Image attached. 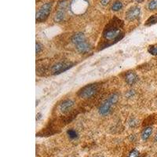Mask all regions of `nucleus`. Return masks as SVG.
Returning <instances> with one entry per match:
<instances>
[{"instance_id":"12","label":"nucleus","mask_w":157,"mask_h":157,"mask_svg":"<svg viewBox=\"0 0 157 157\" xmlns=\"http://www.w3.org/2000/svg\"><path fill=\"white\" fill-rule=\"evenodd\" d=\"M138 76L134 72H129L126 74V82L128 85H134L138 81Z\"/></svg>"},{"instance_id":"19","label":"nucleus","mask_w":157,"mask_h":157,"mask_svg":"<svg viewBox=\"0 0 157 157\" xmlns=\"http://www.w3.org/2000/svg\"><path fill=\"white\" fill-rule=\"evenodd\" d=\"M139 155H140L139 152L137 149H133L128 154L127 157H139Z\"/></svg>"},{"instance_id":"25","label":"nucleus","mask_w":157,"mask_h":157,"mask_svg":"<svg viewBox=\"0 0 157 157\" xmlns=\"http://www.w3.org/2000/svg\"><path fill=\"white\" fill-rule=\"evenodd\" d=\"M154 140H155V141H157V133H156V134H155V138H154Z\"/></svg>"},{"instance_id":"21","label":"nucleus","mask_w":157,"mask_h":157,"mask_svg":"<svg viewBox=\"0 0 157 157\" xmlns=\"http://www.w3.org/2000/svg\"><path fill=\"white\" fill-rule=\"evenodd\" d=\"M43 50V46L41 43H36V54H39Z\"/></svg>"},{"instance_id":"9","label":"nucleus","mask_w":157,"mask_h":157,"mask_svg":"<svg viewBox=\"0 0 157 157\" xmlns=\"http://www.w3.org/2000/svg\"><path fill=\"white\" fill-rule=\"evenodd\" d=\"M74 105H75V103L72 100H65L59 105V109H60V111L62 113H68V112H69L73 109Z\"/></svg>"},{"instance_id":"23","label":"nucleus","mask_w":157,"mask_h":157,"mask_svg":"<svg viewBox=\"0 0 157 157\" xmlns=\"http://www.w3.org/2000/svg\"><path fill=\"white\" fill-rule=\"evenodd\" d=\"M109 1L110 0H101V3L102 6H106V5H108L109 3Z\"/></svg>"},{"instance_id":"22","label":"nucleus","mask_w":157,"mask_h":157,"mask_svg":"<svg viewBox=\"0 0 157 157\" xmlns=\"http://www.w3.org/2000/svg\"><path fill=\"white\" fill-rule=\"evenodd\" d=\"M134 95V90H129V91L127 93V97H128V98L132 97Z\"/></svg>"},{"instance_id":"18","label":"nucleus","mask_w":157,"mask_h":157,"mask_svg":"<svg viewBox=\"0 0 157 157\" xmlns=\"http://www.w3.org/2000/svg\"><path fill=\"white\" fill-rule=\"evenodd\" d=\"M148 51L152 55L157 56V46L156 45L150 46L148 49Z\"/></svg>"},{"instance_id":"14","label":"nucleus","mask_w":157,"mask_h":157,"mask_svg":"<svg viewBox=\"0 0 157 157\" xmlns=\"http://www.w3.org/2000/svg\"><path fill=\"white\" fill-rule=\"evenodd\" d=\"M157 23V14L155 15H152L149 17V18L146 21L145 25L146 26H151V25H153V24H156Z\"/></svg>"},{"instance_id":"3","label":"nucleus","mask_w":157,"mask_h":157,"mask_svg":"<svg viewBox=\"0 0 157 157\" xmlns=\"http://www.w3.org/2000/svg\"><path fill=\"white\" fill-rule=\"evenodd\" d=\"M98 91V86L96 83L89 84L83 86L82 89L78 90V96L81 98L88 99L90 97H94Z\"/></svg>"},{"instance_id":"13","label":"nucleus","mask_w":157,"mask_h":157,"mask_svg":"<svg viewBox=\"0 0 157 157\" xmlns=\"http://www.w3.org/2000/svg\"><path fill=\"white\" fill-rule=\"evenodd\" d=\"M152 133V128L151 127H145L144 131H142L141 133V138L143 141H147L149 138L150 135Z\"/></svg>"},{"instance_id":"7","label":"nucleus","mask_w":157,"mask_h":157,"mask_svg":"<svg viewBox=\"0 0 157 157\" xmlns=\"http://www.w3.org/2000/svg\"><path fill=\"white\" fill-rule=\"evenodd\" d=\"M67 6L65 0H62L59 2L58 5V11L54 15V21L55 22H61L64 20L65 16V9Z\"/></svg>"},{"instance_id":"20","label":"nucleus","mask_w":157,"mask_h":157,"mask_svg":"<svg viewBox=\"0 0 157 157\" xmlns=\"http://www.w3.org/2000/svg\"><path fill=\"white\" fill-rule=\"evenodd\" d=\"M137 120H135L134 118H132V119H131V120H130L129 122V125L131 127H134L135 126H137V124H138V123H137Z\"/></svg>"},{"instance_id":"1","label":"nucleus","mask_w":157,"mask_h":157,"mask_svg":"<svg viewBox=\"0 0 157 157\" xmlns=\"http://www.w3.org/2000/svg\"><path fill=\"white\" fill-rule=\"evenodd\" d=\"M123 26L124 22L116 17L107 24L103 32V38L108 43L109 42V47L112 45L113 43L120 41L124 37V33L122 32Z\"/></svg>"},{"instance_id":"10","label":"nucleus","mask_w":157,"mask_h":157,"mask_svg":"<svg viewBox=\"0 0 157 157\" xmlns=\"http://www.w3.org/2000/svg\"><path fill=\"white\" fill-rule=\"evenodd\" d=\"M75 48H76L77 51L80 54H87L91 51V46L88 42H86V40L77 44L75 46Z\"/></svg>"},{"instance_id":"6","label":"nucleus","mask_w":157,"mask_h":157,"mask_svg":"<svg viewBox=\"0 0 157 157\" xmlns=\"http://www.w3.org/2000/svg\"><path fill=\"white\" fill-rule=\"evenodd\" d=\"M72 66L73 63H72V62H59V63L55 64L54 65L52 66L51 72H52L53 75H58V74H61L64 72L67 71L68 69H69L70 68H72Z\"/></svg>"},{"instance_id":"5","label":"nucleus","mask_w":157,"mask_h":157,"mask_svg":"<svg viewBox=\"0 0 157 157\" xmlns=\"http://www.w3.org/2000/svg\"><path fill=\"white\" fill-rule=\"evenodd\" d=\"M88 2L86 0H73L71 4L72 11L75 14H80L86 11Z\"/></svg>"},{"instance_id":"11","label":"nucleus","mask_w":157,"mask_h":157,"mask_svg":"<svg viewBox=\"0 0 157 157\" xmlns=\"http://www.w3.org/2000/svg\"><path fill=\"white\" fill-rule=\"evenodd\" d=\"M85 40H86V38H85L84 34L82 33V32H77L75 35H73L71 38L72 43L75 46H76L78 43H82V42L85 41Z\"/></svg>"},{"instance_id":"24","label":"nucleus","mask_w":157,"mask_h":157,"mask_svg":"<svg viewBox=\"0 0 157 157\" xmlns=\"http://www.w3.org/2000/svg\"><path fill=\"white\" fill-rule=\"evenodd\" d=\"M136 1L138 2H139V3H141V2H144V0H136Z\"/></svg>"},{"instance_id":"8","label":"nucleus","mask_w":157,"mask_h":157,"mask_svg":"<svg viewBox=\"0 0 157 157\" xmlns=\"http://www.w3.org/2000/svg\"><path fill=\"white\" fill-rule=\"evenodd\" d=\"M141 9L138 6H132L126 13V18L127 21H134L140 15Z\"/></svg>"},{"instance_id":"15","label":"nucleus","mask_w":157,"mask_h":157,"mask_svg":"<svg viewBox=\"0 0 157 157\" xmlns=\"http://www.w3.org/2000/svg\"><path fill=\"white\" fill-rule=\"evenodd\" d=\"M122 8H123V3H122L121 2H120V1H116V2H115L112 6V10L116 12L120 11Z\"/></svg>"},{"instance_id":"4","label":"nucleus","mask_w":157,"mask_h":157,"mask_svg":"<svg viewBox=\"0 0 157 157\" xmlns=\"http://www.w3.org/2000/svg\"><path fill=\"white\" fill-rule=\"evenodd\" d=\"M52 9V2H47L39 8L36 13V22L41 23L48 18Z\"/></svg>"},{"instance_id":"2","label":"nucleus","mask_w":157,"mask_h":157,"mask_svg":"<svg viewBox=\"0 0 157 157\" xmlns=\"http://www.w3.org/2000/svg\"><path fill=\"white\" fill-rule=\"evenodd\" d=\"M118 100H119V95L116 93L111 94L108 99L105 100L104 102L101 105V106L98 109V112H99L100 115L101 116H106V115L109 114V112H111V109L117 103Z\"/></svg>"},{"instance_id":"16","label":"nucleus","mask_w":157,"mask_h":157,"mask_svg":"<svg viewBox=\"0 0 157 157\" xmlns=\"http://www.w3.org/2000/svg\"><path fill=\"white\" fill-rule=\"evenodd\" d=\"M67 134L68 135V137H69L71 139H75L78 138V133H77L76 131H75V130H68V131H67Z\"/></svg>"},{"instance_id":"17","label":"nucleus","mask_w":157,"mask_h":157,"mask_svg":"<svg viewBox=\"0 0 157 157\" xmlns=\"http://www.w3.org/2000/svg\"><path fill=\"white\" fill-rule=\"evenodd\" d=\"M148 8L149 10H155V9H157V0H151L148 2Z\"/></svg>"}]
</instances>
